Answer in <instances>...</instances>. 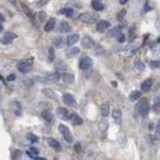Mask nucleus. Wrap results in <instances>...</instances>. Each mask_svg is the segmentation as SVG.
Returning a JSON list of instances; mask_svg holds the SVG:
<instances>
[{"label":"nucleus","mask_w":160,"mask_h":160,"mask_svg":"<svg viewBox=\"0 0 160 160\" xmlns=\"http://www.w3.org/2000/svg\"><path fill=\"white\" fill-rule=\"evenodd\" d=\"M32 66H33V58H27L19 61V63L17 65V68L20 72L28 73L31 71Z\"/></svg>","instance_id":"nucleus-1"},{"label":"nucleus","mask_w":160,"mask_h":160,"mask_svg":"<svg viewBox=\"0 0 160 160\" xmlns=\"http://www.w3.org/2000/svg\"><path fill=\"white\" fill-rule=\"evenodd\" d=\"M136 110L141 116H147L149 113V110H150V106L147 100H141L138 102V104L136 105Z\"/></svg>","instance_id":"nucleus-2"},{"label":"nucleus","mask_w":160,"mask_h":160,"mask_svg":"<svg viewBox=\"0 0 160 160\" xmlns=\"http://www.w3.org/2000/svg\"><path fill=\"white\" fill-rule=\"evenodd\" d=\"M58 130H59V132L61 133V135L63 136V138L67 141L68 143H72V142H73V136H72V133L70 132L69 128H68V127L66 126V125H64V124H59Z\"/></svg>","instance_id":"nucleus-3"},{"label":"nucleus","mask_w":160,"mask_h":160,"mask_svg":"<svg viewBox=\"0 0 160 160\" xmlns=\"http://www.w3.org/2000/svg\"><path fill=\"white\" fill-rule=\"evenodd\" d=\"M97 18H98V16L91 12H84L79 15V19L84 23H94L96 22Z\"/></svg>","instance_id":"nucleus-4"},{"label":"nucleus","mask_w":160,"mask_h":160,"mask_svg":"<svg viewBox=\"0 0 160 160\" xmlns=\"http://www.w3.org/2000/svg\"><path fill=\"white\" fill-rule=\"evenodd\" d=\"M93 65V60L88 56H84L82 57L80 60H79V68L82 70H87V69H90Z\"/></svg>","instance_id":"nucleus-5"},{"label":"nucleus","mask_w":160,"mask_h":160,"mask_svg":"<svg viewBox=\"0 0 160 160\" xmlns=\"http://www.w3.org/2000/svg\"><path fill=\"white\" fill-rule=\"evenodd\" d=\"M15 38H17L16 34L11 32V31H8V32H5L4 35L2 36L1 43L4 44V45H8V44H11L12 43V41L14 40Z\"/></svg>","instance_id":"nucleus-6"},{"label":"nucleus","mask_w":160,"mask_h":160,"mask_svg":"<svg viewBox=\"0 0 160 160\" xmlns=\"http://www.w3.org/2000/svg\"><path fill=\"white\" fill-rule=\"evenodd\" d=\"M56 114L60 119L64 120V121H69V116L70 113L69 111L64 108V107H57L56 108Z\"/></svg>","instance_id":"nucleus-7"},{"label":"nucleus","mask_w":160,"mask_h":160,"mask_svg":"<svg viewBox=\"0 0 160 160\" xmlns=\"http://www.w3.org/2000/svg\"><path fill=\"white\" fill-rule=\"evenodd\" d=\"M21 7H22V10H23V11H24V13H25V15L28 17V19L30 20V22L33 23V24L35 25V24H36L35 17H34L32 10L29 8V6H28V5H26L25 3H23V2H21Z\"/></svg>","instance_id":"nucleus-8"},{"label":"nucleus","mask_w":160,"mask_h":160,"mask_svg":"<svg viewBox=\"0 0 160 160\" xmlns=\"http://www.w3.org/2000/svg\"><path fill=\"white\" fill-rule=\"evenodd\" d=\"M81 46L84 49H91L94 47V41L93 39L88 35L83 36L82 40H81Z\"/></svg>","instance_id":"nucleus-9"},{"label":"nucleus","mask_w":160,"mask_h":160,"mask_svg":"<svg viewBox=\"0 0 160 160\" xmlns=\"http://www.w3.org/2000/svg\"><path fill=\"white\" fill-rule=\"evenodd\" d=\"M60 78H61V75H60V73H58V72H52V73H49V74H47L45 77H44V80H45V82L56 83V82H58V81L60 80Z\"/></svg>","instance_id":"nucleus-10"},{"label":"nucleus","mask_w":160,"mask_h":160,"mask_svg":"<svg viewBox=\"0 0 160 160\" xmlns=\"http://www.w3.org/2000/svg\"><path fill=\"white\" fill-rule=\"evenodd\" d=\"M62 99H63L64 103L67 104L68 106L75 107L76 104H77V102H76V99L74 98V96H73L72 94H70V93H64L63 94V97H62Z\"/></svg>","instance_id":"nucleus-11"},{"label":"nucleus","mask_w":160,"mask_h":160,"mask_svg":"<svg viewBox=\"0 0 160 160\" xmlns=\"http://www.w3.org/2000/svg\"><path fill=\"white\" fill-rule=\"evenodd\" d=\"M109 27H110V22L107 21V20H99L96 23V30L100 33L106 31Z\"/></svg>","instance_id":"nucleus-12"},{"label":"nucleus","mask_w":160,"mask_h":160,"mask_svg":"<svg viewBox=\"0 0 160 160\" xmlns=\"http://www.w3.org/2000/svg\"><path fill=\"white\" fill-rule=\"evenodd\" d=\"M69 120L71 121V123L73 125H82L83 124V119L80 115H78L77 113L75 112H72L70 113V116H69Z\"/></svg>","instance_id":"nucleus-13"},{"label":"nucleus","mask_w":160,"mask_h":160,"mask_svg":"<svg viewBox=\"0 0 160 160\" xmlns=\"http://www.w3.org/2000/svg\"><path fill=\"white\" fill-rule=\"evenodd\" d=\"M152 84H153V81L152 79H146L144 80L140 85V88H141V91L144 93L146 92H149L151 90V87H152Z\"/></svg>","instance_id":"nucleus-14"},{"label":"nucleus","mask_w":160,"mask_h":160,"mask_svg":"<svg viewBox=\"0 0 160 160\" xmlns=\"http://www.w3.org/2000/svg\"><path fill=\"white\" fill-rule=\"evenodd\" d=\"M47 143L50 147L55 151H61V145L56 139L54 138H47Z\"/></svg>","instance_id":"nucleus-15"},{"label":"nucleus","mask_w":160,"mask_h":160,"mask_svg":"<svg viewBox=\"0 0 160 160\" xmlns=\"http://www.w3.org/2000/svg\"><path fill=\"white\" fill-rule=\"evenodd\" d=\"M74 80H75V77L72 73L65 72L63 73V75H62V81H63L65 84H73Z\"/></svg>","instance_id":"nucleus-16"},{"label":"nucleus","mask_w":160,"mask_h":160,"mask_svg":"<svg viewBox=\"0 0 160 160\" xmlns=\"http://www.w3.org/2000/svg\"><path fill=\"white\" fill-rule=\"evenodd\" d=\"M78 40H79V35H78V34H75V33H72L67 36L66 44L68 46H72V45H74Z\"/></svg>","instance_id":"nucleus-17"},{"label":"nucleus","mask_w":160,"mask_h":160,"mask_svg":"<svg viewBox=\"0 0 160 160\" xmlns=\"http://www.w3.org/2000/svg\"><path fill=\"white\" fill-rule=\"evenodd\" d=\"M55 24H56V19L55 18H49L48 21L46 22V24L44 25V30L45 32H50L54 29Z\"/></svg>","instance_id":"nucleus-18"},{"label":"nucleus","mask_w":160,"mask_h":160,"mask_svg":"<svg viewBox=\"0 0 160 160\" xmlns=\"http://www.w3.org/2000/svg\"><path fill=\"white\" fill-rule=\"evenodd\" d=\"M100 112H101V115L103 117H107L110 113V106L107 102H104V103L101 104L100 106Z\"/></svg>","instance_id":"nucleus-19"},{"label":"nucleus","mask_w":160,"mask_h":160,"mask_svg":"<svg viewBox=\"0 0 160 160\" xmlns=\"http://www.w3.org/2000/svg\"><path fill=\"white\" fill-rule=\"evenodd\" d=\"M91 5H92V7L96 11H102V10L105 9V5L102 3L101 1H99V0H93L91 2Z\"/></svg>","instance_id":"nucleus-20"},{"label":"nucleus","mask_w":160,"mask_h":160,"mask_svg":"<svg viewBox=\"0 0 160 160\" xmlns=\"http://www.w3.org/2000/svg\"><path fill=\"white\" fill-rule=\"evenodd\" d=\"M122 31V27L121 26H115V27L112 28L111 30H109L108 32V36L109 37H116L117 35H119Z\"/></svg>","instance_id":"nucleus-21"},{"label":"nucleus","mask_w":160,"mask_h":160,"mask_svg":"<svg viewBox=\"0 0 160 160\" xmlns=\"http://www.w3.org/2000/svg\"><path fill=\"white\" fill-rule=\"evenodd\" d=\"M141 95H142V93H141L139 90H134L129 94V100L132 102H135L140 99Z\"/></svg>","instance_id":"nucleus-22"},{"label":"nucleus","mask_w":160,"mask_h":160,"mask_svg":"<svg viewBox=\"0 0 160 160\" xmlns=\"http://www.w3.org/2000/svg\"><path fill=\"white\" fill-rule=\"evenodd\" d=\"M112 118L115 120L116 123H120L121 122V119H122V113L120 110L118 109H114L112 110Z\"/></svg>","instance_id":"nucleus-23"},{"label":"nucleus","mask_w":160,"mask_h":160,"mask_svg":"<svg viewBox=\"0 0 160 160\" xmlns=\"http://www.w3.org/2000/svg\"><path fill=\"white\" fill-rule=\"evenodd\" d=\"M135 38H136V27L134 25H132L128 29V39H129L130 42H132V41H134Z\"/></svg>","instance_id":"nucleus-24"},{"label":"nucleus","mask_w":160,"mask_h":160,"mask_svg":"<svg viewBox=\"0 0 160 160\" xmlns=\"http://www.w3.org/2000/svg\"><path fill=\"white\" fill-rule=\"evenodd\" d=\"M79 53H80V49L78 48V47H72V48H69L66 51V54L68 57H74Z\"/></svg>","instance_id":"nucleus-25"},{"label":"nucleus","mask_w":160,"mask_h":160,"mask_svg":"<svg viewBox=\"0 0 160 160\" xmlns=\"http://www.w3.org/2000/svg\"><path fill=\"white\" fill-rule=\"evenodd\" d=\"M59 29L61 32H64V33H68L71 31V26L69 25V23L66 22V21H63L61 22V24H60V27Z\"/></svg>","instance_id":"nucleus-26"},{"label":"nucleus","mask_w":160,"mask_h":160,"mask_svg":"<svg viewBox=\"0 0 160 160\" xmlns=\"http://www.w3.org/2000/svg\"><path fill=\"white\" fill-rule=\"evenodd\" d=\"M41 115H42L43 119L47 122H52V120H53V115H52V113L49 110H44V111H42Z\"/></svg>","instance_id":"nucleus-27"},{"label":"nucleus","mask_w":160,"mask_h":160,"mask_svg":"<svg viewBox=\"0 0 160 160\" xmlns=\"http://www.w3.org/2000/svg\"><path fill=\"white\" fill-rule=\"evenodd\" d=\"M42 92H43L44 95H45L46 97H48V98L53 99V100H55V99H56V95H55L54 91H53V90H51V89L45 88V89H43Z\"/></svg>","instance_id":"nucleus-28"},{"label":"nucleus","mask_w":160,"mask_h":160,"mask_svg":"<svg viewBox=\"0 0 160 160\" xmlns=\"http://www.w3.org/2000/svg\"><path fill=\"white\" fill-rule=\"evenodd\" d=\"M59 13L60 14H64L66 17H72L74 11H73V9L70 8V7H66V8H62L61 10H59Z\"/></svg>","instance_id":"nucleus-29"},{"label":"nucleus","mask_w":160,"mask_h":160,"mask_svg":"<svg viewBox=\"0 0 160 160\" xmlns=\"http://www.w3.org/2000/svg\"><path fill=\"white\" fill-rule=\"evenodd\" d=\"M56 69H57V71L56 72H63L65 73V70L67 69V65L65 64V62H63L62 60H59L58 61V64L56 65Z\"/></svg>","instance_id":"nucleus-30"},{"label":"nucleus","mask_w":160,"mask_h":160,"mask_svg":"<svg viewBox=\"0 0 160 160\" xmlns=\"http://www.w3.org/2000/svg\"><path fill=\"white\" fill-rule=\"evenodd\" d=\"M134 67L137 70H139V71H143V70L145 69V64H144L141 60H136L134 62Z\"/></svg>","instance_id":"nucleus-31"},{"label":"nucleus","mask_w":160,"mask_h":160,"mask_svg":"<svg viewBox=\"0 0 160 160\" xmlns=\"http://www.w3.org/2000/svg\"><path fill=\"white\" fill-rule=\"evenodd\" d=\"M64 44V40L62 37H57L56 39H54L53 41V45L56 46V48H61Z\"/></svg>","instance_id":"nucleus-32"},{"label":"nucleus","mask_w":160,"mask_h":160,"mask_svg":"<svg viewBox=\"0 0 160 160\" xmlns=\"http://www.w3.org/2000/svg\"><path fill=\"white\" fill-rule=\"evenodd\" d=\"M26 139H27L30 143H36L38 141V137L35 134H33V133H28V134L26 135Z\"/></svg>","instance_id":"nucleus-33"},{"label":"nucleus","mask_w":160,"mask_h":160,"mask_svg":"<svg viewBox=\"0 0 160 160\" xmlns=\"http://www.w3.org/2000/svg\"><path fill=\"white\" fill-rule=\"evenodd\" d=\"M55 59V53H54V48L53 47H49L48 49V61L53 62Z\"/></svg>","instance_id":"nucleus-34"},{"label":"nucleus","mask_w":160,"mask_h":160,"mask_svg":"<svg viewBox=\"0 0 160 160\" xmlns=\"http://www.w3.org/2000/svg\"><path fill=\"white\" fill-rule=\"evenodd\" d=\"M153 109L156 113H158L160 110V99L157 97V98L154 99V103H153Z\"/></svg>","instance_id":"nucleus-35"},{"label":"nucleus","mask_w":160,"mask_h":160,"mask_svg":"<svg viewBox=\"0 0 160 160\" xmlns=\"http://www.w3.org/2000/svg\"><path fill=\"white\" fill-rule=\"evenodd\" d=\"M15 106H16V108H15L14 112H15V115H17V116H21V111H22V107L20 105L19 102H15Z\"/></svg>","instance_id":"nucleus-36"},{"label":"nucleus","mask_w":160,"mask_h":160,"mask_svg":"<svg viewBox=\"0 0 160 160\" xmlns=\"http://www.w3.org/2000/svg\"><path fill=\"white\" fill-rule=\"evenodd\" d=\"M125 15H126V9H121L119 12H118V14H117L118 20H122L123 18H124Z\"/></svg>","instance_id":"nucleus-37"},{"label":"nucleus","mask_w":160,"mask_h":160,"mask_svg":"<svg viewBox=\"0 0 160 160\" xmlns=\"http://www.w3.org/2000/svg\"><path fill=\"white\" fill-rule=\"evenodd\" d=\"M116 37H117V41H118L119 43H123V42L125 41V35H124V34H123L122 32L120 33L119 35H117Z\"/></svg>","instance_id":"nucleus-38"},{"label":"nucleus","mask_w":160,"mask_h":160,"mask_svg":"<svg viewBox=\"0 0 160 160\" xmlns=\"http://www.w3.org/2000/svg\"><path fill=\"white\" fill-rule=\"evenodd\" d=\"M144 12H148V11H151V10H153V7L150 6V5L148 4V2H146L145 4H144Z\"/></svg>","instance_id":"nucleus-39"},{"label":"nucleus","mask_w":160,"mask_h":160,"mask_svg":"<svg viewBox=\"0 0 160 160\" xmlns=\"http://www.w3.org/2000/svg\"><path fill=\"white\" fill-rule=\"evenodd\" d=\"M45 18H46V13L45 12H44V11L39 12V19H40L41 22H43L44 20H45Z\"/></svg>","instance_id":"nucleus-40"},{"label":"nucleus","mask_w":160,"mask_h":160,"mask_svg":"<svg viewBox=\"0 0 160 160\" xmlns=\"http://www.w3.org/2000/svg\"><path fill=\"white\" fill-rule=\"evenodd\" d=\"M150 66L152 68H158L159 67V61L158 60H154V61L150 62Z\"/></svg>","instance_id":"nucleus-41"},{"label":"nucleus","mask_w":160,"mask_h":160,"mask_svg":"<svg viewBox=\"0 0 160 160\" xmlns=\"http://www.w3.org/2000/svg\"><path fill=\"white\" fill-rule=\"evenodd\" d=\"M15 79H16V76H15V74H9L6 78L7 81H14Z\"/></svg>","instance_id":"nucleus-42"},{"label":"nucleus","mask_w":160,"mask_h":160,"mask_svg":"<svg viewBox=\"0 0 160 160\" xmlns=\"http://www.w3.org/2000/svg\"><path fill=\"white\" fill-rule=\"evenodd\" d=\"M74 149L76 150V152H77V153H79V152L81 151V145H80V143H79V142H77V143L75 144Z\"/></svg>","instance_id":"nucleus-43"},{"label":"nucleus","mask_w":160,"mask_h":160,"mask_svg":"<svg viewBox=\"0 0 160 160\" xmlns=\"http://www.w3.org/2000/svg\"><path fill=\"white\" fill-rule=\"evenodd\" d=\"M47 3H48L47 0H45V1H37L36 2V4H37L38 6H43V5H46Z\"/></svg>","instance_id":"nucleus-44"},{"label":"nucleus","mask_w":160,"mask_h":160,"mask_svg":"<svg viewBox=\"0 0 160 160\" xmlns=\"http://www.w3.org/2000/svg\"><path fill=\"white\" fill-rule=\"evenodd\" d=\"M138 51V47H134V48H133L132 49V51H131V55H132V56H133V55H134L135 53H136V52H137Z\"/></svg>","instance_id":"nucleus-45"},{"label":"nucleus","mask_w":160,"mask_h":160,"mask_svg":"<svg viewBox=\"0 0 160 160\" xmlns=\"http://www.w3.org/2000/svg\"><path fill=\"white\" fill-rule=\"evenodd\" d=\"M5 21V18H4V16L2 14H0V24H1L2 22H4Z\"/></svg>","instance_id":"nucleus-46"},{"label":"nucleus","mask_w":160,"mask_h":160,"mask_svg":"<svg viewBox=\"0 0 160 160\" xmlns=\"http://www.w3.org/2000/svg\"><path fill=\"white\" fill-rule=\"evenodd\" d=\"M34 160H46L43 157H34Z\"/></svg>","instance_id":"nucleus-47"},{"label":"nucleus","mask_w":160,"mask_h":160,"mask_svg":"<svg viewBox=\"0 0 160 160\" xmlns=\"http://www.w3.org/2000/svg\"><path fill=\"white\" fill-rule=\"evenodd\" d=\"M127 2H128V1H120L119 3H120V4H125V3H127Z\"/></svg>","instance_id":"nucleus-48"},{"label":"nucleus","mask_w":160,"mask_h":160,"mask_svg":"<svg viewBox=\"0 0 160 160\" xmlns=\"http://www.w3.org/2000/svg\"><path fill=\"white\" fill-rule=\"evenodd\" d=\"M2 30H3V26H2L1 24H0V32H1Z\"/></svg>","instance_id":"nucleus-49"},{"label":"nucleus","mask_w":160,"mask_h":160,"mask_svg":"<svg viewBox=\"0 0 160 160\" xmlns=\"http://www.w3.org/2000/svg\"><path fill=\"white\" fill-rule=\"evenodd\" d=\"M0 80H1V81H3V77H2L1 75H0Z\"/></svg>","instance_id":"nucleus-50"},{"label":"nucleus","mask_w":160,"mask_h":160,"mask_svg":"<svg viewBox=\"0 0 160 160\" xmlns=\"http://www.w3.org/2000/svg\"><path fill=\"white\" fill-rule=\"evenodd\" d=\"M53 160H58V159H57V158H54Z\"/></svg>","instance_id":"nucleus-51"}]
</instances>
